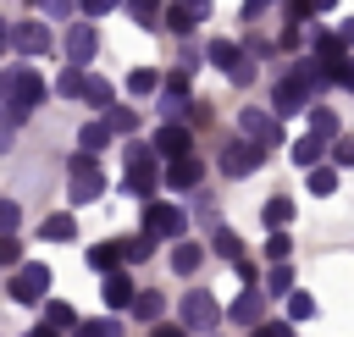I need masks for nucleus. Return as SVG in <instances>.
<instances>
[{
	"instance_id": "obj_43",
	"label": "nucleus",
	"mask_w": 354,
	"mask_h": 337,
	"mask_svg": "<svg viewBox=\"0 0 354 337\" xmlns=\"http://www.w3.org/2000/svg\"><path fill=\"white\" fill-rule=\"evenodd\" d=\"M266 6H271V0H243V17H260Z\"/></svg>"
},
{
	"instance_id": "obj_25",
	"label": "nucleus",
	"mask_w": 354,
	"mask_h": 337,
	"mask_svg": "<svg viewBox=\"0 0 354 337\" xmlns=\"http://www.w3.org/2000/svg\"><path fill=\"white\" fill-rule=\"evenodd\" d=\"M83 99H88V105H94V110H111V83H105V77H94V72H88V88H83Z\"/></svg>"
},
{
	"instance_id": "obj_13",
	"label": "nucleus",
	"mask_w": 354,
	"mask_h": 337,
	"mask_svg": "<svg viewBox=\"0 0 354 337\" xmlns=\"http://www.w3.org/2000/svg\"><path fill=\"white\" fill-rule=\"evenodd\" d=\"M100 293H105V304H111V309H133V304H138V293H133V276H127V271H111Z\"/></svg>"
},
{
	"instance_id": "obj_20",
	"label": "nucleus",
	"mask_w": 354,
	"mask_h": 337,
	"mask_svg": "<svg viewBox=\"0 0 354 337\" xmlns=\"http://www.w3.org/2000/svg\"><path fill=\"white\" fill-rule=\"evenodd\" d=\"M310 133H315V138H337V110L310 105Z\"/></svg>"
},
{
	"instance_id": "obj_6",
	"label": "nucleus",
	"mask_w": 354,
	"mask_h": 337,
	"mask_svg": "<svg viewBox=\"0 0 354 337\" xmlns=\"http://www.w3.org/2000/svg\"><path fill=\"white\" fill-rule=\"evenodd\" d=\"M6 44H11V50H22V55H50V44H55V39H50V28H44V22H17V28L6 33Z\"/></svg>"
},
{
	"instance_id": "obj_9",
	"label": "nucleus",
	"mask_w": 354,
	"mask_h": 337,
	"mask_svg": "<svg viewBox=\"0 0 354 337\" xmlns=\"http://www.w3.org/2000/svg\"><path fill=\"white\" fill-rule=\"evenodd\" d=\"M243 138L260 144V149H277V144H282V127H277V116H266V110H243Z\"/></svg>"
},
{
	"instance_id": "obj_35",
	"label": "nucleus",
	"mask_w": 354,
	"mask_h": 337,
	"mask_svg": "<svg viewBox=\"0 0 354 337\" xmlns=\"http://www.w3.org/2000/svg\"><path fill=\"white\" fill-rule=\"evenodd\" d=\"M288 315H293V320H310V315H315V298H310V293H288Z\"/></svg>"
},
{
	"instance_id": "obj_27",
	"label": "nucleus",
	"mask_w": 354,
	"mask_h": 337,
	"mask_svg": "<svg viewBox=\"0 0 354 337\" xmlns=\"http://www.w3.org/2000/svg\"><path fill=\"white\" fill-rule=\"evenodd\" d=\"M127 11L138 17V28H160V0H127Z\"/></svg>"
},
{
	"instance_id": "obj_18",
	"label": "nucleus",
	"mask_w": 354,
	"mask_h": 337,
	"mask_svg": "<svg viewBox=\"0 0 354 337\" xmlns=\"http://www.w3.org/2000/svg\"><path fill=\"white\" fill-rule=\"evenodd\" d=\"M44 238H55V243H72L77 238V221L66 215V210H55V215H44V227H39Z\"/></svg>"
},
{
	"instance_id": "obj_33",
	"label": "nucleus",
	"mask_w": 354,
	"mask_h": 337,
	"mask_svg": "<svg viewBox=\"0 0 354 337\" xmlns=\"http://www.w3.org/2000/svg\"><path fill=\"white\" fill-rule=\"evenodd\" d=\"M105 122H111V133H133V127H138V110H122V105H111V116H105Z\"/></svg>"
},
{
	"instance_id": "obj_7",
	"label": "nucleus",
	"mask_w": 354,
	"mask_h": 337,
	"mask_svg": "<svg viewBox=\"0 0 354 337\" xmlns=\"http://www.w3.org/2000/svg\"><path fill=\"white\" fill-rule=\"evenodd\" d=\"M260 160H266V149H260V144H249V138H238V144H227V149H221V171H227V177H249Z\"/></svg>"
},
{
	"instance_id": "obj_8",
	"label": "nucleus",
	"mask_w": 354,
	"mask_h": 337,
	"mask_svg": "<svg viewBox=\"0 0 354 337\" xmlns=\"http://www.w3.org/2000/svg\"><path fill=\"white\" fill-rule=\"evenodd\" d=\"M94 50H100L94 22H72V33H66V61H72V66H88V61H94Z\"/></svg>"
},
{
	"instance_id": "obj_2",
	"label": "nucleus",
	"mask_w": 354,
	"mask_h": 337,
	"mask_svg": "<svg viewBox=\"0 0 354 337\" xmlns=\"http://www.w3.org/2000/svg\"><path fill=\"white\" fill-rule=\"evenodd\" d=\"M315 61H299V72H288L277 88H271V110L293 116V110H310V94L321 88V72H310Z\"/></svg>"
},
{
	"instance_id": "obj_26",
	"label": "nucleus",
	"mask_w": 354,
	"mask_h": 337,
	"mask_svg": "<svg viewBox=\"0 0 354 337\" xmlns=\"http://www.w3.org/2000/svg\"><path fill=\"white\" fill-rule=\"evenodd\" d=\"M266 293L288 298V293H293V271H288V265H271V271H266Z\"/></svg>"
},
{
	"instance_id": "obj_10",
	"label": "nucleus",
	"mask_w": 354,
	"mask_h": 337,
	"mask_svg": "<svg viewBox=\"0 0 354 337\" xmlns=\"http://www.w3.org/2000/svg\"><path fill=\"white\" fill-rule=\"evenodd\" d=\"M210 320H216V298H210V293H199V287H194V293H188V298H183V326H188V331H205V326H210Z\"/></svg>"
},
{
	"instance_id": "obj_1",
	"label": "nucleus",
	"mask_w": 354,
	"mask_h": 337,
	"mask_svg": "<svg viewBox=\"0 0 354 337\" xmlns=\"http://www.w3.org/2000/svg\"><path fill=\"white\" fill-rule=\"evenodd\" d=\"M44 99V77L33 72V66H11L6 72V122L17 127V122H28V110Z\"/></svg>"
},
{
	"instance_id": "obj_3",
	"label": "nucleus",
	"mask_w": 354,
	"mask_h": 337,
	"mask_svg": "<svg viewBox=\"0 0 354 337\" xmlns=\"http://www.w3.org/2000/svg\"><path fill=\"white\" fill-rule=\"evenodd\" d=\"M72 204H88V199H100L105 193V171H100V160L94 155H72Z\"/></svg>"
},
{
	"instance_id": "obj_42",
	"label": "nucleus",
	"mask_w": 354,
	"mask_h": 337,
	"mask_svg": "<svg viewBox=\"0 0 354 337\" xmlns=\"http://www.w3.org/2000/svg\"><path fill=\"white\" fill-rule=\"evenodd\" d=\"M177 6H188L194 17H205V11H210V0H177Z\"/></svg>"
},
{
	"instance_id": "obj_30",
	"label": "nucleus",
	"mask_w": 354,
	"mask_h": 337,
	"mask_svg": "<svg viewBox=\"0 0 354 337\" xmlns=\"http://www.w3.org/2000/svg\"><path fill=\"white\" fill-rule=\"evenodd\" d=\"M216 254L238 265V260H243V243H238V232H216Z\"/></svg>"
},
{
	"instance_id": "obj_16",
	"label": "nucleus",
	"mask_w": 354,
	"mask_h": 337,
	"mask_svg": "<svg viewBox=\"0 0 354 337\" xmlns=\"http://www.w3.org/2000/svg\"><path fill=\"white\" fill-rule=\"evenodd\" d=\"M210 61H216V66H227V77H232V72H238V66H243L249 55H243V50H238L232 39H216V44H210Z\"/></svg>"
},
{
	"instance_id": "obj_31",
	"label": "nucleus",
	"mask_w": 354,
	"mask_h": 337,
	"mask_svg": "<svg viewBox=\"0 0 354 337\" xmlns=\"http://www.w3.org/2000/svg\"><path fill=\"white\" fill-rule=\"evenodd\" d=\"M288 254H293V238H288V232H271V238H266V260H277V265H282Z\"/></svg>"
},
{
	"instance_id": "obj_22",
	"label": "nucleus",
	"mask_w": 354,
	"mask_h": 337,
	"mask_svg": "<svg viewBox=\"0 0 354 337\" xmlns=\"http://www.w3.org/2000/svg\"><path fill=\"white\" fill-rule=\"evenodd\" d=\"M199 260H205V249H199V243H177V249H171V271H183V276H188V271H199Z\"/></svg>"
},
{
	"instance_id": "obj_29",
	"label": "nucleus",
	"mask_w": 354,
	"mask_h": 337,
	"mask_svg": "<svg viewBox=\"0 0 354 337\" xmlns=\"http://www.w3.org/2000/svg\"><path fill=\"white\" fill-rule=\"evenodd\" d=\"M310 177V193H332L337 188V166H315V171H304Z\"/></svg>"
},
{
	"instance_id": "obj_38",
	"label": "nucleus",
	"mask_w": 354,
	"mask_h": 337,
	"mask_svg": "<svg viewBox=\"0 0 354 337\" xmlns=\"http://www.w3.org/2000/svg\"><path fill=\"white\" fill-rule=\"evenodd\" d=\"M0 265H11V271L22 265V243H17V238H6V243H0Z\"/></svg>"
},
{
	"instance_id": "obj_40",
	"label": "nucleus",
	"mask_w": 354,
	"mask_h": 337,
	"mask_svg": "<svg viewBox=\"0 0 354 337\" xmlns=\"http://www.w3.org/2000/svg\"><path fill=\"white\" fill-rule=\"evenodd\" d=\"M77 6H83V17H105L116 0H77Z\"/></svg>"
},
{
	"instance_id": "obj_39",
	"label": "nucleus",
	"mask_w": 354,
	"mask_h": 337,
	"mask_svg": "<svg viewBox=\"0 0 354 337\" xmlns=\"http://www.w3.org/2000/svg\"><path fill=\"white\" fill-rule=\"evenodd\" d=\"M332 166H354V138H337L332 144Z\"/></svg>"
},
{
	"instance_id": "obj_15",
	"label": "nucleus",
	"mask_w": 354,
	"mask_h": 337,
	"mask_svg": "<svg viewBox=\"0 0 354 337\" xmlns=\"http://www.w3.org/2000/svg\"><path fill=\"white\" fill-rule=\"evenodd\" d=\"M122 243H94L88 249V271H100V276H111V271H122Z\"/></svg>"
},
{
	"instance_id": "obj_11",
	"label": "nucleus",
	"mask_w": 354,
	"mask_h": 337,
	"mask_svg": "<svg viewBox=\"0 0 354 337\" xmlns=\"http://www.w3.org/2000/svg\"><path fill=\"white\" fill-rule=\"evenodd\" d=\"M194 149V138H188V127L183 122H166L160 133H155V155H171V160H183Z\"/></svg>"
},
{
	"instance_id": "obj_28",
	"label": "nucleus",
	"mask_w": 354,
	"mask_h": 337,
	"mask_svg": "<svg viewBox=\"0 0 354 337\" xmlns=\"http://www.w3.org/2000/svg\"><path fill=\"white\" fill-rule=\"evenodd\" d=\"M194 22H199V17H194V11H188V6H177V0H171V6H166V28H171V33H188V28H194Z\"/></svg>"
},
{
	"instance_id": "obj_37",
	"label": "nucleus",
	"mask_w": 354,
	"mask_h": 337,
	"mask_svg": "<svg viewBox=\"0 0 354 337\" xmlns=\"http://www.w3.org/2000/svg\"><path fill=\"white\" fill-rule=\"evenodd\" d=\"M77 337H122V326H116V320H83Z\"/></svg>"
},
{
	"instance_id": "obj_17",
	"label": "nucleus",
	"mask_w": 354,
	"mask_h": 337,
	"mask_svg": "<svg viewBox=\"0 0 354 337\" xmlns=\"http://www.w3.org/2000/svg\"><path fill=\"white\" fill-rule=\"evenodd\" d=\"M77 144H83V155H100V149L111 144V122H83V133H77Z\"/></svg>"
},
{
	"instance_id": "obj_34",
	"label": "nucleus",
	"mask_w": 354,
	"mask_h": 337,
	"mask_svg": "<svg viewBox=\"0 0 354 337\" xmlns=\"http://www.w3.org/2000/svg\"><path fill=\"white\" fill-rule=\"evenodd\" d=\"M149 249H155V232H138L133 243H122V254H127V260H149Z\"/></svg>"
},
{
	"instance_id": "obj_45",
	"label": "nucleus",
	"mask_w": 354,
	"mask_h": 337,
	"mask_svg": "<svg viewBox=\"0 0 354 337\" xmlns=\"http://www.w3.org/2000/svg\"><path fill=\"white\" fill-rule=\"evenodd\" d=\"M155 337H183V326H155Z\"/></svg>"
},
{
	"instance_id": "obj_41",
	"label": "nucleus",
	"mask_w": 354,
	"mask_h": 337,
	"mask_svg": "<svg viewBox=\"0 0 354 337\" xmlns=\"http://www.w3.org/2000/svg\"><path fill=\"white\" fill-rule=\"evenodd\" d=\"M260 337H293V326L288 320H271V326H260Z\"/></svg>"
},
{
	"instance_id": "obj_5",
	"label": "nucleus",
	"mask_w": 354,
	"mask_h": 337,
	"mask_svg": "<svg viewBox=\"0 0 354 337\" xmlns=\"http://www.w3.org/2000/svg\"><path fill=\"white\" fill-rule=\"evenodd\" d=\"M144 232H155V238H177V243H183V232H188V215H183L177 204H160V199H149V210H144Z\"/></svg>"
},
{
	"instance_id": "obj_24",
	"label": "nucleus",
	"mask_w": 354,
	"mask_h": 337,
	"mask_svg": "<svg viewBox=\"0 0 354 337\" xmlns=\"http://www.w3.org/2000/svg\"><path fill=\"white\" fill-rule=\"evenodd\" d=\"M155 88H166L155 72H144V66H138V72H127V94H133V99H138V94H155Z\"/></svg>"
},
{
	"instance_id": "obj_23",
	"label": "nucleus",
	"mask_w": 354,
	"mask_h": 337,
	"mask_svg": "<svg viewBox=\"0 0 354 337\" xmlns=\"http://www.w3.org/2000/svg\"><path fill=\"white\" fill-rule=\"evenodd\" d=\"M83 88H88V77H83V66H66V72L55 77V94H77V99H83Z\"/></svg>"
},
{
	"instance_id": "obj_44",
	"label": "nucleus",
	"mask_w": 354,
	"mask_h": 337,
	"mask_svg": "<svg viewBox=\"0 0 354 337\" xmlns=\"http://www.w3.org/2000/svg\"><path fill=\"white\" fill-rule=\"evenodd\" d=\"M33 337H61V326H50V320H44V326H33Z\"/></svg>"
},
{
	"instance_id": "obj_14",
	"label": "nucleus",
	"mask_w": 354,
	"mask_h": 337,
	"mask_svg": "<svg viewBox=\"0 0 354 337\" xmlns=\"http://www.w3.org/2000/svg\"><path fill=\"white\" fill-rule=\"evenodd\" d=\"M293 166H299V171H315V166H326V138L304 133V138L293 144Z\"/></svg>"
},
{
	"instance_id": "obj_4",
	"label": "nucleus",
	"mask_w": 354,
	"mask_h": 337,
	"mask_svg": "<svg viewBox=\"0 0 354 337\" xmlns=\"http://www.w3.org/2000/svg\"><path fill=\"white\" fill-rule=\"evenodd\" d=\"M50 282H55L50 265H17V271H11V298H17V304H39V298L50 293Z\"/></svg>"
},
{
	"instance_id": "obj_12",
	"label": "nucleus",
	"mask_w": 354,
	"mask_h": 337,
	"mask_svg": "<svg viewBox=\"0 0 354 337\" xmlns=\"http://www.w3.org/2000/svg\"><path fill=\"white\" fill-rule=\"evenodd\" d=\"M205 177V160L199 155H183V160H166V188H194Z\"/></svg>"
},
{
	"instance_id": "obj_46",
	"label": "nucleus",
	"mask_w": 354,
	"mask_h": 337,
	"mask_svg": "<svg viewBox=\"0 0 354 337\" xmlns=\"http://www.w3.org/2000/svg\"><path fill=\"white\" fill-rule=\"evenodd\" d=\"M337 33H343V44H348V50H354V22H343V28H337Z\"/></svg>"
},
{
	"instance_id": "obj_36",
	"label": "nucleus",
	"mask_w": 354,
	"mask_h": 337,
	"mask_svg": "<svg viewBox=\"0 0 354 337\" xmlns=\"http://www.w3.org/2000/svg\"><path fill=\"white\" fill-rule=\"evenodd\" d=\"M44 320H50V326H77L72 304H61V298H55V304H44Z\"/></svg>"
},
{
	"instance_id": "obj_21",
	"label": "nucleus",
	"mask_w": 354,
	"mask_h": 337,
	"mask_svg": "<svg viewBox=\"0 0 354 337\" xmlns=\"http://www.w3.org/2000/svg\"><path fill=\"white\" fill-rule=\"evenodd\" d=\"M260 221H266V227H271V232H282V227H288V221H293V199H271V204H266V210H260Z\"/></svg>"
},
{
	"instance_id": "obj_32",
	"label": "nucleus",
	"mask_w": 354,
	"mask_h": 337,
	"mask_svg": "<svg viewBox=\"0 0 354 337\" xmlns=\"http://www.w3.org/2000/svg\"><path fill=\"white\" fill-rule=\"evenodd\" d=\"M160 309H166V298H160V293H138V304H133V315H138V320H155Z\"/></svg>"
},
{
	"instance_id": "obj_19",
	"label": "nucleus",
	"mask_w": 354,
	"mask_h": 337,
	"mask_svg": "<svg viewBox=\"0 0 354 337\" xmlns=\"http://www.w3.org/2000/svg\"><path fill=\"white\" fill-rule=\"evenodd\" d=\"M260 309H266V287H249V293L232 304V320H243V326H249V320H260Z\"/></svg>"
}]
</instances>
